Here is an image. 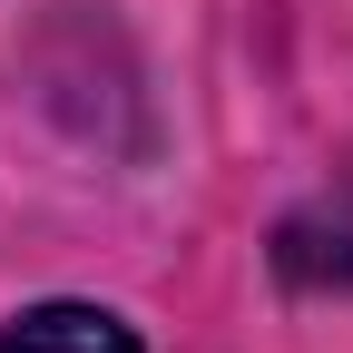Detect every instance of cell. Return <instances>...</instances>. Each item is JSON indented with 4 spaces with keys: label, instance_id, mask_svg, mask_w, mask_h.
Wrapping results in <instances>:
<instances>
[{
    "label": "cell",
    "instance_id": "6da1fadb",
    "mask_svg": "<svg viewBox=\"0 0 353 353\" xmlns=\"http://www.w3.org/2000/svg\"><path fill=\"white\" fill-rule=\"evenodd\" d=\"M0 353H138V334H128L108 304H30V314L0 334Z\"/></svg>",
    "mask_w": 353,
    "mask_h": 353
}]
</instances>
